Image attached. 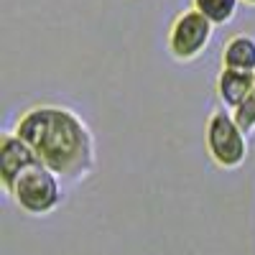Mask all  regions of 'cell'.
Masks as SVG:
<instances>
[{
  "label": "cell",
  "instance_id": "6da1fadb",
  "mask_svg": "<svg viewBox=\"0 0 255 255\" xmlns=\"http://www.w3.org/2000/svg\"><path fill=\"white\" fill-rule=\"evenodd\" d=\"M38 161L59 179L84 181L97 168V145L82 115L64 105H33L13 125Z\"/></svg>",
  "mask_w": 255,
  "mask_h": 255
},
{
  "label": "cell",
  "instance_id": "8992f818",
  "mask_svg": "<svg viewBox=\"0 0 255 255\" xmlns=\"http://www.w3.org/2000/svg\"><path fill=\"white\" fill-rule=\"evenodd\" d=\"M215 87H217V100L222 102V108L235 110L250 95H255V74L238 72V69H220Z\"/></svg>",
  "mask_w": 255,
  "mask_h": 255
},
{
  "label": "cell",
  "instance_id": "5b68a950",
  "mask_svg": "<svg viewBox=\"0 0 255 255\" xmlns=\"http://www.w3.org/2000/svg\"><path fill=\"white\" fill-rule=\"evenodd\" d=\"M36 163H41V161L23 138H18L15 133L3 135V140H0V181H3L5 194L13 191L18 176Z\"/></svg>",
  "mask_w": 255,
  "mask_h": 255
},
{
  "label": "cell",
  "instance_id": "7a4b0ae2",
  "mask_svg": "<svg viewBox=\"0 0 255 255\" xmlns=\"http://www.w3.org/2000/svg\"><path fill=\"white\" fill-rule=\"evenodd\" d=\"M204 145L217 168L235 171L248 158V135L240 130L227 108L212 110L204 125Z\"/></svg>",
  "mask_w": 255,
  "mask_h": 255
},
{
  "label": "cell",
  "instance_id": "277c9868",
  "mask_svg": "<svg viewBox=\"0 0 255 255\" xmlns=\"http://www.w3.org/2000/svg\"><path fill=\"white\" fill-rule=\"evenodd\" d=\"M215 23L199 13L197 8H186L181 10L171 26H168L166 33V49L171 54L174 61L189 64V61H197L212 44V36H215Z\"/></svg>",
  "mask_w": 255,
  "mask_h": 255
},
{
  "label": "cell",
  "instance_id": "3957f363",
  "mask_svg": "<svg viewBox=\"0 0 255 255\" xmlns=\"http://www.w3.org/2000/svg\"><path fill=\"white\" fill-rule=\"evenodd\" d=\"M8 197L18 204L20 212L31 217H44L61 204V184L54 171H49L44 163H36L18 176Z\"/></svg>",
  "mask_w": 255,
  "mask_h": 255
},
{
  "label": "cell",
  "instance_id": "52a82bcc",
  "mask_svg": "<svg viewBox=\"0 0 255 255\" xmlns=\"http://www.w3.org/2000/svg\"><path fill=\"white\" fill-rule=\"evenodd\" d=\"M222 69H238L255 74V38L248 33L232 36L222 49Z\"/></svg>",
  "mask_w": 255,
  "mask_h": 255
},
{
  "label": "cell",
  "instance_id": "30bf717a",
  "mask_svg": "<svg viewBox=\"0 0 255 255\" xmlns=\"http://www.w3.org/2000/svg\"><path fill=\"white\" fill-rule=\"evenodd\" d=\"M243 3H248V5H253V8H255V0H243Z\"/></svg>",
  "mask_w": 255,
  "mask_h": 255
},
{
  "label": "cell",
  "instance_id": "9c48e42d",
  "mask_svg": "<svg viewBox=\"0 0 255 255\" xmlns=\"http://www.w3.org/2000/svg\"><path fill=\"white\" fill-rule=\"evenodd\" d=\"M232 118H235V123L240 125V130L245 135L255 133V95H250L243 105H238L235 110H230Z\"/></svg>",
  "mask_w": 255,
  "mask_h": 255
},
{
  "label": "cell",
  "instance_id": "ba28073f",
  "mask_svg": "<svg viewBox=\"0 0 255 255\" xmlns=\"http://www.w3.org/2000/svg\"><path fill=\"white\" fill-rule=\"evenodd\" d=\"M243 0H191V8L204 13L215 26H227L235 20Z\"/></svg>",
  "mask_w": 255,
  "mask_h": 255
}]
</instances>
